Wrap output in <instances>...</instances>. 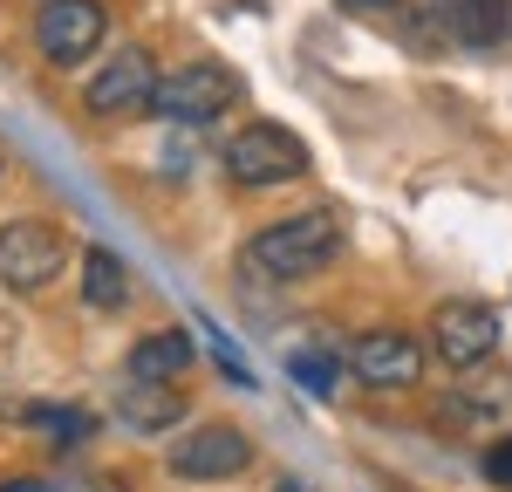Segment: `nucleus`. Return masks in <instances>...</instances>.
Here are the masks:
<instances>
[{
    "instance_id": "f257e3e1",
    "label": "nucleus",
    "mask_w": 512,
    "mask_h": 492,
    "mask_svg": "<svg viewBox=\"0 0 512 492\" xmlns=\"http://www.w3.org/2000/svg\"><path fill=\"white\" fill-rule=\"evenodd\" d=\"M335 253H342V219L335 212H294V219H274L246 240V274L315 281L321 267H335Z\"/></svg>"
},
{
    "instance_id": "f03ea898",
    "label": "nucleus",
    "mask_w": 512,
    "mask_h": 492,
    "mask_svg": "<svg viewBox=\"0 0 512 492\" xmlns=\"http://www.w3.org/2000/svg\"><path fill=\"white\" fill-rule=\"evenodd\" d=\"M219 171L233 185H287V178L308 171V144L287 123H239L219 144Z\"/></svg>"
},
{
    "instance_id": "7ed1b4c3",
    "label": "nucleus",
    "mask_w": 512,
    "mask_h": 492,
    "mask_svg": "<svg viewBox=\"0 0 512 492\" xmlns=\"http://www.w3.org/2000/svg\"><path fill=\"white\" fill-rule=\"evenodd\" d=\"M151 96H158V62H151V48H137V41L110 48V62H96V76L82 82V110L96 123L137 117V110H151Z\"/></svg>"
},
{
    "instance_id": "20e7f679",
    "label": "nucleus",
    "mask_w": 512,
    "mask_h": 492,
    "mask_svg": "<svg viewBox=\"0 0 512 492\" xmlns=\"http://www.w3.org/2000/svg\"><path fill=\"white\" fill-rule=\"evenodd\" d=\"M69 246L76 240H69L55 219H7V226H0V287L41 294V287L69 267Z\"/></svg>"
},
{
    "instance_id": "39448f33",
    "label": "nucleus",
    "mask_w": 512,
    "mask_h": 492,
    "mask_svg": "<svg viewBox=\"0 0 512 492\" xmlns=\"http://www.w3.org/2000/svg\"><path fill=\"white\" fill-rule=\"evenodd\" d=\"M233 103H239V76L226 62H185V69L158 76V96H151V110L164 123H219Z\"/></svg>"
},
{
    "instance_id": "423d86ee",
    "label": "nucleus",
    "mask_w": 512,
    "mask_h": 492,
    "mask_svg": "<svg viewBox=\"0 0 512 492\" xmlns=\"http://www.w3.org/2000/svg\"><path fill=\"white\" fill-rule=\"evenodd\" d=\"M424 369H431V349L410 328H369V335L349 342V376L362 390H376V397L383 390H417Z\"/></svg>"
},
{
    "instance_id": "0eeeda50",
    "label": "nucleus",
    "mask_w": 512,
    "mask_h": 492,
    "mask_svg": "<svg viewBox=\"0 0 512 492\" xmlns=\"http://www.w3.org/2000/svg\"><path fill=\"white\" fill-rule=\"evenodd\" d=\"M253 458H260V451H253V438H246L239 424H198V431H185L178 445L164 451L171 479H185V486H219V479H239Z\"/></svg>"
},
{
    "instance_id": "6e6552de",
    "label": "nucleus",
    "mask_w": 512,
    "mask_h": 492,
    "mask_svg": "<svg viewBox=\"0 0 512 492\" xmlns=\"http://www.w3.org/2000/svg\"><path fill=\"white\" fill-rule=\"evenodd\" d=\"M110 35V14H103V0H48L35 14V48L55 62V69H76L89 62L96 48Z\"/></svg>"
},
{
    "instance_id": "1a4fd4ad",
    "label": "nucleus",
    "mask_w": 512,
    "mask_h": 492,
    "mask_svg": "<svg viewBox=\"0 0 512 492\" xmlns=\"http://www.w3.org/2000/svg\"><path fill=\"white\" fill-rule=\"evenodd\" d=\"M499 349V315L485 301H444L431 322V356L444 369H478Z\"/></svg>"
},
{
    "instance_id": "9d476101",
    "label": "nucleus",
    "mask_w": 512,
    "mask_h": 492,
    "mask_svg": "<svg viewBox=\"0 0 512 492\" xmlns=\"http://www.w3.org/2000/svg\"><path fill=\"white\" fill-rule=\"evenodd\" d=\"M185 397H178V383H123V397L110 404L123 431H137V438H164V431H178L185 424Z\"/></svg>"
},
{
    "instance_id": "9b49d317",
    "label": "nucleus",
    "mask_w": 512,
    "mask_h": 492,
    "mask_svg": "<svg viewBox=\"0 0 512 492\" xmlns=\"http://www.w3.org/2000/svg\"><path fill=\"white\" fill-rule=\"evenodd\" d=\"M192 363H198L192 328H151L130 342V383H178Z\"/></svg>"
},
{
    "instance_id": "f8f14e48",
    "label": "nucleus",
    "mask_w": 512,
    "mask_h": 492,
    "mask_svg": "<svg viewBox=\"0 0 512 492\" xmlns=\"http://www.w3.org/2000/svg\"><path fill=\"white\" fill-rule=\"evenodd\" d=\"M82 301L103 308V315H117L123 301H130V267L110 246H82Z\"/></svg>"
},
{
    "instance_id": "ddd939ff",
    "label": "nucleus",
    "mask_w": 512,
    "mask_h": 492,
    "mask_svg": "<svg viewBox=\"0 0 512 492\" xmlns=\"http://www.w3.org/2000/svg\"><path fill=\"white\" fill-rule=\"evenodd\" d=\"M458 41H465V48H506L512 41V0H465Z\"/></svg>"
},
{
    "instance_id": "4468645a",
    "label": "nucleus",
    "mask_w": 512,
    "mask_h": 492,
    "mask_svg": "<svg viewBox=\"0 0 512 492\" xmlns=\"http://www.w3.org/2000/svg\"><path fill=\"white\" fill-rule=\"evenodd\" d=\"M287 369H294V383H301L308 397H335V383H342V369H349V349H301Z\"/></svg>"
},
{
    "instance_id": "2eb2a0df",
    "label": "nucleus",
    "mask_w": 512,
    "mask_h": 492,
    "mask_svg": "<svg viewBox=\"0 0 512 492\" xmlns=\"http://www.w3.org/2000/svg\"><path fill=\"white\" fill-rule=\"evenodd\" d=\"M403 14H410V28H424V35L458 41V14H465V0H403Z\"/></svg>"
},
{
    "instance_id": "dca6fc26",
    "label": "nucleus",
    "mask_w": 512,
    "mask_h": 492,
    "mask_svg": "<svg viewBox=\"0 0 512 492\" xmlns=\"http://www.w3.org/2000/svg\"><path fill=\"white\" fill-rule=\"evenodd\" d=\"M35 424L48 431V438H62V445H76V438H89V417H82L76 404H55V410H41Z\"/></svg>"
},
{
    "instance_id": "f3484780",
    "label": "nucleus",
    "mask_w": 512,
    "mask_h": 492,
    "mask_svg": "<svg viewBox=\"0 0 512 492\" xmlns=\"http://www.w3.org/2000/svg\"><path fill=\"white\" fill-rule=\"evenodd\" d=\"M485 479L492 486H512V438H499V445L485 451Z\"/></svg>"
},
{
    "instance_id": "a211bd4d",
    "label": "nucleus",
    "mask_w": 512,
    "mask_h": 492,
    "mask_svg": "<svg viewBox=\"0 0 512 492\" xmlns=\"http://www.w3.org/2000/svg\"><path fill=\"white\" fill-rule=\"evenodd\" d=\"M55 492H123V486H117V479H96V472H62Z\"/></svg>"
},
{
    "instance_id": "6ab92c4d",
    "label": "nucleus",
    "mask_w": 512,
    "mask_h": 492,
    "mask_svg": "<svg viewBox=\"0 0 512 492\" xmlns=\"http://www.w3.org/2000/svg\"><path fill=\"white\" fill-rule=\"evenodd\" d=\"M349 14H390V7H403V0H342Z\"/></svg>"
},
{
    "instance_id": "aec40b11",
    "label": "nucleus",
    "mask_w": 512,
    "mask_h": 492,
    "mask_svg": "<svg viewBox=\"0 0 512 492\" xmlns=\"http://www.w3.org/2000/svg\"><path fill=\"white\" fill-rule=\"evenodd\" d=\"M0 492H55V486H35V479H7Z\"/></svg>"
},
{
    "instance_id": "412c9836",
    "label": "nucleus",
    "mask_w": 512,
    "mask_h": 492,
    "mask_svg": "<svg viewBox=\"0 0 512 492\" xmlns=\"http://www.w3.org/2000/svg\"><path fill=\"white\" fill-rule=\"evenodd\" d=\"M274 492H308V486H301V479H280V486Z\"/></svg>"
}]
</instances>
